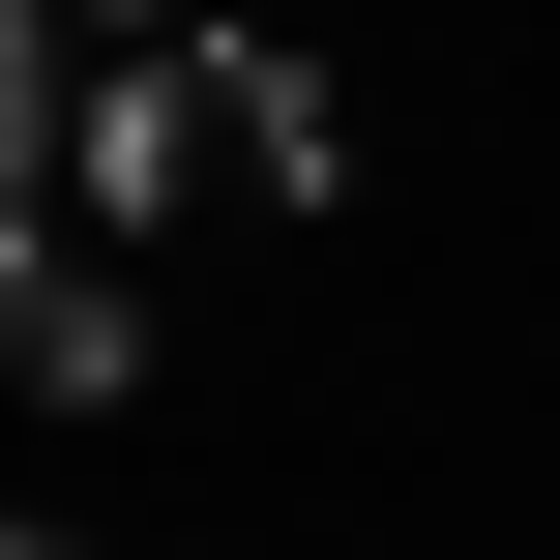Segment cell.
Wrapping results in <instances>:
<instances>
[{"label": "cell", "instance_id": "cell-1", "mask_svg": "<svg viewBox=\"0 0 560 560\" xmlns=\"http://www.w3.org/2000/svg\"><path fill=\"white\" fill-rule=\"evenodd\" d=\"M207 177H354L325 148V59H89V177H59V236H148V207H207Z\"/></svg>", "mask_w": 560, "mask_h": 560}, {"label": "cell", "instance_id": "cell-2", "mask_svg": "<svg viewBox=\"0 0 560 560\" xmlns=\"http://www.w3.org/2000/svg\"><path fill=\"white\" fill-rule=\"evenodd\" d=\"M118 354H148L118 236H0V384H30V413H118Z\"/></svg>", "mask_w": 560, "mask_h": 560}, {"label": "cell", "instance_id": "cell-3", "mask_svg": "<svg viewBox=\"0 0 560 560\" xmlns=\"http://www.w3.org/2000/svg\"><path fill=\"white\" fill-rule=\"evenodd\" d=\"M89 177V0H0V236H59Z\"/></svg>", "mask_w": 560, "mask_h": 560}, {"label": "cell", "instance_id": "cell-4", "mask_svg": "<svg viewBox=\"0 0 560 560\" xmlns=\"http://www.w3.org/2000/svg\"><path fill=\"white\" fill-rule=\"evenodd\" d=\"M118 30H177V0H118Z\"/></svg>", "mask_w": 560, "mask_h": 560}, {"label": "cell", "instance_id": "cell-5", "mask_svg": "<svg viewBox=\"0 0 560 560\" xmlns=\"http://www.w3.org/2000/svg\"><path fill=\"white\" fill-rule=\"evenodd\" d=\"M0 560H59V532H0Z\"/></svg>", "mask_w": 560, "mask_h": 560}]
</instances>
